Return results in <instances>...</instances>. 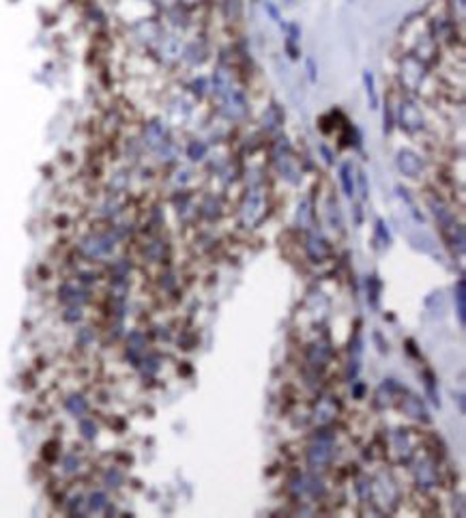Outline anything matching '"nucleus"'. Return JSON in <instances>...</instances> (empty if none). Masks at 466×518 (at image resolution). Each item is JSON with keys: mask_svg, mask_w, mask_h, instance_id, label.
<instances>
[{"mask_svg": "<svg viewBox=\"0 0 466 518\" xmlns=\"http://www.w3.org/2000/svg\"><path fill=\"white\" fill-rule=\"evenodd\" d=\"M400 168L408 174V177H417V170L421 168V161L415 155H411V153H402L400 155Z\"/></svg>", "mask_w": 466, "mask_h": 518, "instance_id": "obj_1", "label": "nucleus"}, {"mask_svg": "<svg viewBox=\"0 0 466 518\" xmlns=\"http://www.w3.org/2000/svg\"><path fill=\"white\" fill-rule=\"evenodd\" d=\"M340 179H342V185H344V191L346 196H352L355 194V181H352V174H350V164H344L340 170Z\"/></svg>", "mask_w": 466, "mask_h": 518, "instance_id": "obj_2", "label": "nucleus"}, {"mask_svg": "<svg viewBox=\"0 0 466 518\" xmlns=\"http://www.w3.org/2000/svg\"><path fill=\"white\" fill-rule=\"evenodd\" d=\"M329 456L331 454H329L327 447H314L312 452H310V463L312 465H316V463L322 465V463H327V460H329Z\"/></svg>", "mask_w": 466, "mask_h": 518, "instance_id": "obj_3", "label": "nucleus"}, {"mask_svg": "<svg viewBox=\"0 0 466 518\" xmlns=\"http://www.w3.org/2000/svg\"><path fill=\"white\" fill-rule=\"evenodd\" d=\"M456 301H458V316H460V323H464V312H466V306H464V282H462V280H460V282H458Z\"/></svg>", "mask_w": 466, "mask_h": 518, "instance_id": "obj_4", "label": "nucleus"}, {"mask_svg": "<svg viewBox=\"0 0 466 518\" xmlns=\"http://www.w3.org/2000/svg\"><path fill=\"white\" fill-rule=\"evenodd\" d=\"M366 84H368V95L369 99H372V105H376V93H374V78L366 73Z\"/></svg>", "mask_w": 466, "mask_h": 518, "instance_id": "obj_5", "label": "nucleus"}, {"mask_svg": "<svg viewBox=\"0 0 466 518\" xmlns=\"http://www.w3.org/2000/svg\"><path fill=\"white\" fill-rule=\"evenodd\" d=\"M202 153H204V144H194L192 146V157H194V159H198Z\"/></svg>", "mask_w": 466, "mask_h": 518, "instance_id": "obj_6", "label": "nucleus"}, {"mask_svg": "<svg viewBox=\"0 0 466 518\" xmlns=\"http://www.w3.org/2000/svg\"><path fill=\"white\" fill-rule=\"evenodd\" d=\"M307 65H310V78H312V82H316V73H314V60H307Z\"/></svg>", "mask_w": 466, "mask_h": 518, "instance_id": "obj_7", "label": "nucleus"}]
</instances>
